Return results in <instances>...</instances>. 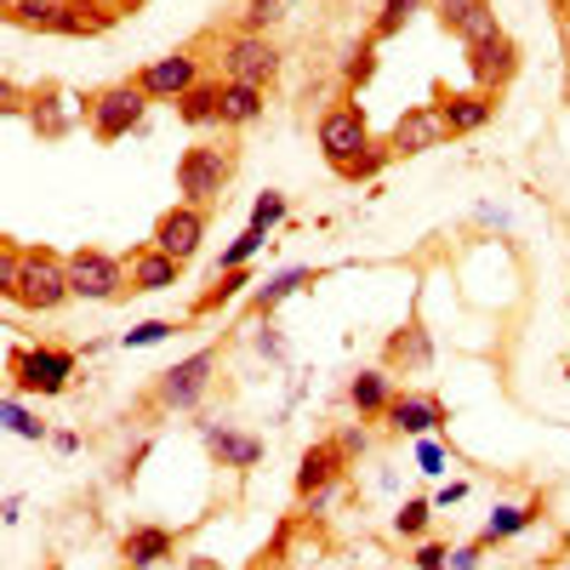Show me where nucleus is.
<instances>
[{
    "instance_id": "nucleus-33",
    "label": "nucleus",
    "mask_w": 570,
    "mask_h": 570,
    "mask_svg": "<svg viewBox=\"0 0 570 570\" xmlns=\"http://www.w3.org/2000/svg\"><path fill=\"white\" fill-rule=\"evenodd\" d=\"M7 428H12L18 440H46V422H40V416H29L23 394H7Z\"/></svg>"
},
{
    "instance_id": "nucleus-3",
    "label": "nucleus",
    "mask_w": 570,
    "mask_h": 570,
    "mask_svg": "<svg viewBox=\"0 0 570 570\" xmlns=\"http://www.w3.org/2000/svg\"><path fill=\"white\" fill-rule=\"evenodd\" d=\"M7 371H12V394L52 400V394L69 389V376H75V348H12Z\"/></svg>"
},
{
    "instance_id": "nucleus-22",
    "label": "nucleus",
    "mask_w": 570,
    "mask_h": 570,
    "mask_svg": "<svg viewBox=\"0 0 570 570\" xmlns=\"http://www.w3.org/2000/svg\"><path fill=\"white\" fill-rule=\"evenodd\" d=\"M348 400H354L360 416H389V405H394V376H389V371H360L354 383H348Z\"/></svg>"
},
{
    "instance_id": "nucleus-11",
    "label": "nucleus",
    "mask_w": 570,
    "mask_h": 570,
    "mask_svg": "<svg viewBox=\"0 0 570 570\" xmlns=\"http://www.w3.org/2000/svg\"><path fill=\"white\" fill-rule=\"evenodd\" d=\"M200 240H206V212L200 206H171L160 223H155V240L149 246H160V252H171L183 268L200 257Z\"/></svg>"
},
{
    "instance_id": "nucleus-12",
    "label": "nucleus",
    "mask_w": 570,
    "mask_h": 570,
    "mask_svg": "<svg viewBox=\"0 0 570 570\" xmlns=\"http://www.w3.org/2000/svg\"><path fill=\"white\" fill-rule=\"evenodd\" d=\"M445 137H451V131H445L440 109H434V104H416V109H405V115L394 120L389 149H394V155H428V149H440Z\"/></svg>"
},
{
    "instance_id": "nucleus-31",
    "label": "nucleus",
    "mask_w": 570,
    "mask_h": 570,
    "mask_svg": "<svg viewBox=\"0 0 570 570\" xmlns=\"http://www.w3.org/2000/svg\"><path fill=\"white\" fill-rule=\"evenodd\" d=\"M263 240H268V234L246 223V234H240V240H228V252L217 257V274H223V268H246V263H252V257L263 252Z\"/></svg>"
},
{
    "instance_id": "nucleus-39",
    "label": "nucleus",
    "mask_w": 570,
    "mask_h": 570,
    "mask_svg": "<svg viewBox=\"0 0 570 570\" xmlns=\"http://www.w3.org/2000/svg\"><path fill=\"white\" fill-rule=\"evenodd\" d=\"M462 497H468V485H462V480H456V485H445V491H440V497H434V508H456V502H462Z\"/></svg>"
},
{
    "instance_id": "nucleus-25",
    "label": "nucleus",
    "mask_w": 570,
    "mask_h": 570,
    "mask_svg": "<svg viewBox=\"0 0 570 570\" xmlns=\"http://www.w3.org/2000/svg\"><path fill=\"white\" fill-rule=\"evenodd\" d=\"M542 508H519V502H502V508H491V519H485V531H480V542L485 548H497V542H508V537H519L537 519Z\"/></svg>"
},
{
    "instance_id": "nucleus-24",
    "label": "nucleus",
    "mask_w": 570,
    "mask_h": 570,
    "mask_svg": "<svg viewBox=\"0 0 570 570\" xmlns=\"http://www.w3.org/2000/svg\"><path fill=\"white\" fill-rule=\"evenodd\" d=\"M177 120L183 126H217L223 120V80L217 86H195V91H183V98H177Z\"/></svg>"
},
{
    "instance_id": "nucleus-26",
    "label": "nucleus",
    "mask_w": 570,
    "mask_h": 570,
    "mask_svg": "<svg viewBox=\"0 0 570 570\" xmlns=\"http://www.w3.org/2000/svg\"><path fill=\"white\" fill-rule=\"evenodd\" d=\"M257 115H263V86L228 80V86H223V126H252Z\"/></svg>"
},
{
    "instance_id": "nucleus-21",
    "label": "nucleus",
    "mask_w": 570,
    "mask_h": 570,
    "mask_svg": "<svg viewBox=\"0 0 570 570\" xmlns=\"http://www.w3.org/2000/svg\"><path fill=\"white\" fill-rule=\"evenodd\" d=\"M7 18L18 29H46V35L69 29V7H63V0H7Z\"/></svg>"
},
{
    "instance_id": "nucleus-2",
    "label": "nucleus",
    "mask_w": 570,
    "mask_h": 570,
    "mask_svg": "<svg viewBox=\"0 0 570 570\" xmlns=\"http://www.w3.org/2000/svg\"><path fill=\"white\" fill-rule=\"evenodd\" d=\"M155 98L142 91L137 80H120V86H104L98 98H86V115H91V137L98 142H120L142 126V109H149Z\"/></svg>"
},
{
    "instance_id": "nucleus-10",
    "label": "nucleus",
    "mask_w": 570,
    "mask_h": 570,
    "mask_svg": "<svg viewBox=\"0 0 570 570\" xmlns=\"http://www.w3.org/2000/svg\"><path fill=\"white\" fill-rule=\"evenodd\" d=\"M428 12H434V18H440V29H445V35H456L462 46L491 40V35L502 29L491 0H428Z\"/></svg>"
},
{
    "instance_id": "nucleus-18",
    "label": "nucleus",
    "mask_w": 570,
    "mask_h": 570,
    "mask_svg": "<svg viewBox=\"0 0 570 570\" xmlns=\"http://www.w3.org/2000/svg\"><path fill=\"white\" fill-rule=\"evenodd\" d=\"M183 279V263L160 246H142L131 252V292H171V285Z\"/></svg>"
},
{
    "instance_id": "nucleus-6",
    "label": "nucleus",
    "mask_w": 570,
    "mask_h": 570,
    "mask_svg": "<svg viewBox=\"0 0 570 570\" xmlns=\"http://www.w3.org/2000/svg\"><path fill=\"white\" fill-rule=\"evenodd\" d=\"M69 285H75V297L86 303H115L131 292V268L109 252H75L69 257Z\"/></svg>"
},
{
    "instance_id": "nucleus-1",
    "label": "nucleus",
    "mask_w": 570,
    "mask_h": 570,
    "mask_svg": "<svg viewBox=\"0 0 570 570\" xmlns=\"http://www.w3.org/2000/svg\"><path fill=\"white\" fill-rule=\"evenodd\" d=\"M7 297L18 303V308H35V314H52V308H63L69 297H75V285H69V263L63 257H52V252H23V263H18V279L7 285Z\"/></svg>"
},
{
    "instance_id": "nucleus-13",
    "label": "nucleus",
    "mask_w": 570,
    "mask_h": 570,
    "mask_svg": "<svg viewBox=\"0 0 570 570\" xmlns=\"http://www.w3.org/2000/svg\"><path fill=\"white\" fill-rule=\"evenodd\" d=\"M513 69H519V46L497 29L491 40H473L468 46V75L480 80V91H497V86H508L513 80Z\"/></svg>"
},
{
    "instance_id": "nucleus-15",
    "label": "nucleus",
    "mask_w": 570,
    "mask_h": 570,
    "mask_svg": "<svg viewBox=\"0 0 570 570\" xmlns=\"http://www.w3.org/2000/svg\"><path fill=\"white\" fill-rule=\"evenodd\" d=\"M394 434H411V440H428L434 428L445 422V405L434 400V394H394V405H389V416H383Z\"/></svg>"
},
{
    "instance_id": "nucleus-34",
    "label": "nucleus",
    "mask_w": 570,
    "mask_h": 570,
    "mask_svg": "<svg viewBox=\"0 0 570 570\" xmlns=\"http://www.w3.org/2000/svg\"><path fill=\"white\" fill-rule=\"evenodd\" d=\"M171 331H177V320H142V325H131V331H126L120 343H126V348H155V343H166V337H171Z\"/></svg>"
},
{
    "instance_id": "nucleus-20",
    "label": "nucleus",
    "mask_w": 570,
    "mask_h": 570,
    "mask_svg": "<svg viewBox=\"0 0 570 570\" xmlns=\"http://www.w3.org/2000/svg\"><path fill=\"white\" fill-rule=\"evenodd\" d=\"M389 365H405V371H428L434 365V343H428V331H422V320H411V325H400L394 337H389Z\"/></svg>"
},
{
    "instance_id": "nucleus-16",
    "label": "nucleus",
    "mask_w": 570,
    "mask_h": 570,
    "mask_svg": "<svg viewBox=\"0 0 570 570\" xmlns=\"http://www.w3.org/2000/svg\"><path fill=\"white\" fill-rule=\"evenodd\" d=\"M434 109H440L451 137H468V131H480L497 115V91H451V98H440Z\"/></svg>"
},
{
    "instance_id": "nucleus-27",
    "label": "nucleus",
    "mask_w": 570,
    "mask_h": 570,
    "mask_svg": "<svg viewBox=\"0 0 570 570\" xmlns=\"http://www.w3.org/2000/svg\"><path fill=\"white\" fill-rule=\"evenodd\" d=\"M422 7H428V0H383V12H376V23H371V40H376V46L394 40Z\"/></svg>"
},
{
    "instance_id": "nucleus-8",
    "label": "nucleus",
    "mask_w": 570,
    "mask_h": 570,
    "mask_svg": "<svg viewBox=\"0 0 570 570\" xmlns=\"http://www.w3.org/2000/svg\"><path fill=\"white\" fill-rule=\"evenodd\" d=\"M223 75L240 86H268L279 75V46L268 35H234L223 46Z\"/></svg>"
},
{
    "instance_id": "nucleus-30",
    "label": "nucleus",
    "mask_w": 570,
    "mask_h": 570,
    "mask_svg": "<svg viewBox=\"0 0 570 570\" xmlns=\"http://www.w3.org/2000/svg\"><path fill=\"white\" fill-rule=\"evenodd\" d=\"M389 160H394V149H389V142H371V149H365L360 160L337 166V177H343V183H365V177H376V171H383Z\"/></svg>"
},
{
    "instance_id": "nucleus-29",
    "label": "nucleus",
    "mask_w": 570,
    "mask_h": 570,
    "mask_svg": "<svg viewBox=\"0 0 570 570\" xmlns=\"http://www.w3.org/2000/svg\"><path fill=\"white\" fill-rule=\"evenodd\" d=\"M285 18V0H246L240 7V35H268Z\"/></svg>"
},
{
    "instance_id": "nucleus-38",
    "label": "nucleus",
    "mask_w": 570,
    "mask_h": 570,
    "mask_svg": "<svg viewBox=\"0 0 570 570\" xmlns=\"http://www.w3.org/2000/svg\"><path fill=\"white\" fill-rule=\"evenodd\" d=\"M480 559H485V542H462V548H451V570H480Z\"/></svg>"
},
{
    "instance_id": "nucleus-9",
    "label": "nucleus",
    "mask_w": 570,
    "mask_h": 570,
    "mask_svg": "<svg viewBox=\"0 0 570 570\" xmlns=\"http://www.w3.org/2000/svg\"><path fill=\"white\" fill-rule=\"evenodd\" d=\"M343 462H348V451H343L337 440L308 445V451H303V462H297V497L320 508V502L331 497V485L343 480Z\"/></svg>"
},
{
    "instance_id": "nucleus-4",
    "label": "nucleus",
    "mask_w": 570,
    "mask_h": 570,
    "mask_svg": "<svg viewBox=\"0 0 570 570\" xmlns=\"http://www.w3.org/2000/svg\"><path fill=\"white\" fill-rule=\"evenodd\" d=\"M234 177V160H228V149H217V142H195V149H183V160H177V195H183V206H212V200H223V183Z\"/></svg>"
},
{
    "instance_id": "nucleus-36",
    "label": "nucleus",
    "mask_w": 570,
    "mask_h": 570,
    "mask_svg": "<svg viewBox=\"0 0 570 570\" xmlns=\"http://www.w3.org/2000/svg\"><path fill=\"white\" fill-rule=\"evenodd\" d=\"M416 468H422V473H445V445H440L434 434L416 445Z\"/></svg>"
},
{
    "instance_id": "nucleus-32",
    "label": "nucleus",
    "mask_w": 570,
    "mask_h": 570,
    "mask_svg": "<svg viewBox=\"0 0 570 570\" xmlns=\"http://www.w3.org/2000/svg\"><path fill=\"white\" fill-rule=\"evenodd\" d=\"M428 519H434V502H428V497H411V502L394 513V531L416 542V537H428Z\"/></svg>"
},
{
    "instance_id": "nucleus-17",
    "label": "nucleus",
    "mask_w": 570,
    "mask_h": 570,
    "mask_svg": "<svg viewBox=\"0 0 570 570\" xmlns=\"http://www.w3.org/2000/svg\"><path fill=\"white\" fill-rule=\"evenodd\" d=\"M200 434H206V451L223 468H257L263 462V440L257 434H240V428H228V422H206Z\"/></svg>"
},
{
    "instance_id": "nucleus-37",
    "label": "nucleus",
    "mask_w": 570,
    "mask_h": 570,
    "mask_svg": "<svg viewBox=\"0 0 570 570\" xmlns=\"http://www.w3.org/2000/svg\"><path fill=\"white\" fill-rule=\"evenodd\" d=\"M416 570H451V548L422 542V548H416Z\"/></svg>"
},
{
    "instance_id": "nucleus-35",
    "label": "nucleus",
    "mask_w": 570,
    "mask_h": 570,
    "mask_svg": "<svg viewBox=\"0 0 570 570\" xmlns=\"http://www.w3.org/2000/svg\"><path fill=\"white\" fill-rule=\"evenodd\" d=\"M285 212H292V206H285V195H274V188H268V195H257V206H252V228H274V223H285Z\"/></svg>"
},
{
    "instance_id": "nucleus-7",
    "label": "nucleus",
    "mask_w": 570,
    "mask_h": 570,
    "mask_svg": "<svg viewBox=\"0 0 570 570\" xmlns=\"http://www.w3.org/2000/svg\"><path fill=\"white\" fill-rule=\"evenodd\" d=\"M320 149H325L331 171L348 166V160H360V155L371 149V126H365V115H360L354 104L325 109V115H320Z\"/></svg>"
},
{
    "instance_id": "nucleus-19",
    "label": "nucleus",
    "mask_w": 570,
    "mask_h": 570,
    "mask_svg": "<svg viewBox=\"0 0 570 570\" xmlns=\"http://www.w3.org/2000/svg\"><path fill=\"white\" fill-rule=\"evenodd\" d=\"M171 553H177V537H171L166 525H131L126 542H120V559H126L131 570H149V564H160V559H171Z\"/></svg>"
},
{
    "instance_id": "nucleus-28",
    "label": "nucleus",
    "mask_w": 570,
    "mask_h": 570,
    "mask_svg": "<svg viewBox=\"0 0 570 570\" xmlns=\"http://www.w3.org/2000/svg\"><path fill=\"white\" fill-rule=\"evenodd\" d=\"M246 285H252V274H246V268H223V274H217V285H212V292L195 303V314H217V308H228L234 297L246 292Z\"/></svg>"
},
{
    "instance_id": "nucleus-14",
    "label": "nucleus",
    "mask_w": 570,
    "mask_h": 570,
    "mask_svg": "<svg viewBox=\"0 0 570 570\" xmlns=\"http://www.w3.org/2000/svg\"><path fill=\"white\" fill-rule=\"evenodd\" d=\"M137 86L149 91V98H160V104H177L183 91H195V86H200V63L188 58V52L155 58L149 69H137Z\"/></svg>"
},
{
    "instance_id": "nucleus-23",
    "label": "nucleus",
    "mask_w": 570,
    "mask_h": 570,
    "mask_svg": "<svg viewBox=\"0 0 570 570\" xmlns=\"http://www.w3.org/2000/svg\"><path fill=\"white\" fill-rule=\"evenodd\" d=\"M314 279H320V268H279L274 279H263L257 292H252V308H257V314H274L285 297L303 292V285H314Z\"/></svg>"
},
{
    "instance_id": "nucleus-5",
    "label": "nucleus",
    "mask_w": 570,
    "mask_h": 570,
    "mask_svg": "<svg viewBox=\"0 0 570 570\" xmlns=\"http://www.w3.org/2000/svg\"><path fill=\"white\" fill-rule=\"evenodd\" d=\"M212 371H217V348H200V354L177 360L171 371L155 376L149 405H155V411H188V405H195V400L212 389Z\"/></svg>"
}]
</instances>
